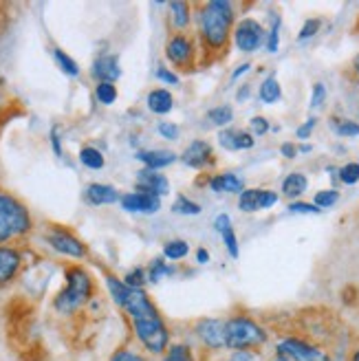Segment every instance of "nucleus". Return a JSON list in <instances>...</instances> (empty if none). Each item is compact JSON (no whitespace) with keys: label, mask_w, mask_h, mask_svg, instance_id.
I'll use <instances>...</instances> for the list:
<instances>
[{"label":"nucleus","mask_w":359,"mask_h":361,"mask_svg":"<svg viewBox=\"0 0 359 361\" xmlns=\"http://www.w3.org/2000/svg\"><path fill=\"white\" fill-rule=\"evenodd\" d=\"M194 333L212 350H221L225 346V322L223 319H214V317L201 319L196 324Z\"/></svg>","instance_id":"obj_7"},{"label":"nucleus","mask_w":359,"mask_h":361,"mask_svg":"<svg viewBox=\"0 0 359 361\" xmlns=\"http://www.w3.org/2000/svg\"><path fill=\"white\" fill-rule=\"evenodd\" d=\"M196 260H199L201 264H205L209 260V254H207L205 249H199V251H196Z\"/></svg>","instance_id":"obj_51"},{"label":"nucleus","mask_w":359,"mask_h":361,"mask_svg":"<svg viewBox=\"0 0 359 361\" xmlns=\"http://www.w3.org/2000/svg\"><path fill=\"white\" fill-rule=\"evenodd\" d=\"M91 278L86 276V271L73 267L66 271V288L58 295L56 300V309L60 313H73L75 309H80V306L91 298Z\"/></svg>","instance_id":"obj_5"},{"label":"nucleus","mask_w":359,"mask_h":361,"mask_svg":"<svg viewBox=\"0 0 359 361\" xmlns=\"http://www.w3.org/2000/svg\"><path fill=\"white\" fill-rule=\"evenodd\" d=\"M289 212H293V214H320L322 209L317 205H311V203H291Z\"/></svg>","instance_id":"obj_40"},{"label":"nucleus","mask_w":359,"mask_h":361,"mask_svg":"<svg viewBox=\"0 0 359 361\" xmlns=\"http://www.w3.org/2000/svg\"><path fill=\"white\" fill-rule=\"evenodd\" d=\"M188 251H190V245L183 243V240H172L164 247V256L170 258V260H181L188 256Z\"/></svg>","instance_id":"obj_27"},{"label":"nucleus","mask_w":359,"mask_h":361,"mask_svg":"<svg viewBox=\"0 0 359 361\" xmlns=\"http://www.w3.org/2000/svg\"><path fill=\"white\" fill-rule=\"evenodd\" d=\"M231 117H234V113H231L229 106H219V108H212V111L207 113V119L214 123V126H227L231 121Z\"/></svg>","instance_id":"obj_28"},{"label":"nucleus","mask_w":359,"mask_h":361,"mask_svg":"<svg viewBox=\"0 0 359 361\" xmlns=\"http://www.w3.org/2000/svg\"><path fill=\"white\" fill-rule=\"evenodd\" d=\"M106 284H109V288H111L113 300L121 306L126 300V293H128V286H126L123 282H119L117 278H106Z\"/></svg>","instance_id":"obj_31"},{"label":"nucleus","mask_w":359,"mask_h":361,"mask_svg":"<svg viewBox=\"0 0 359 361\" xmlns=\"http://www.w3.org/2000/svg\"><path fill=\"white\" fill-rule=\"evenodd\" d=\"M278 40H280V18H276L272 31H269V40H267V51L269 53L278 51Z\"/></svg>","instance_id":"obj_35"},{"label":"nucleus","mask_w":359,"mask_h":361,"mask_svg":"<svg viewBox=\"0 0 359 361\" xmlns=\"http://www.w3.org/2000/svg\"><path fill=\"white\" fill-rule=\"evenodd\" d=\"M86 198L91 201L93 205H111L115 203L119 194L115 188L111 185H102V183H93V185H88L86 188Z\"/></svg>","instance_id":"obj_18"},{"label":"nucleus","mask_w":359,"mask_h":361,"mask_svg":"<svg viewBox=\"0 0 359 361\" xmlns=\"http://www.w3.org/2000/svg\"><path fill=\"white\" fill-rule=\"evenodd\" d=\"M53 56H56V62L60 64V68L64 71L66 75H71V78H75V75H80V68H78V64L71 60L64 51H60V49H56L53 51Z\"/></svg>","instance_id":"obj_29"},{"label":"nucleus","mask_w":359,"mask_h":361,"mask_svg":"<svg viewBox=\"0 0 359 361\" xmlns=\"http://www.w3.org/2000/svg\"><path fill=\"white\" fill-rule=\"evenodd\" d=\"M143 284V271L141 269H135L133 274L126 276V286H130V288H141Z\"/></svg>","instance_id":"obj_45"},{"label":"nucleus","mask_w":359,"mask_h":361,"mask_svg":"<svg viewBox=\"0 0 359 361\" xmlns=\"http://www.w3.org/2000/svg\"><path fill=\"white\" fill-rule=\"evenodd\" d=\"M251 130H254V135H264L269 130V123L264 117H254L251 119Z\"/></svg>","instance_id":"obj_46"},{"label":"nucleus","mask_w":359,"mask_h":361,"mask_svg":"<svg viewBox=\"0 0 359 361\" xmlns=\"http://www.w3.org/2000/svg\"><path fill=\"white\" fill-rule=\"evenodd\" d=\"M324 97H327V88H324V84H315V86H313V97H311V108L322 106Z\"/></svg>","instance_id":"obj_43"},{"label":"nucleus","mask_w":359,"mask_h":361,"mask_svg":"<svg viewBox=\"0 0 359 361\" xmlns=\"http://www.w3.org/2000/svg\"><path fill=\"white\" fill-rule=\"evenodd\" d=\"M209 154H212V150H209V146L205 141H194L183 152V164L190 166V168H201V166H205V161L209 159Z\"/></svg>","instance_id":"obj_17"},{"label":"nucleus","mask_w":359,"mask_h":361,"mask_svg":"<svg viewBox=\"0 0 359 361\" xmlns=\"http://www.w3.org/2000/svg\"><path fill=\"white\" fill-rule=\"evenodd\" d=\"M49 245L56 251H60V254H66V256H73V258H84L86 256L84 245L78 238L71 236V233H66V231L49 233Z\"/></svg>","instance_id":"obj_11"},{"label":"nucleus","mask_w":359,"mask_h":361,"mask_svg":"<svg viewBox=\"0 0 359 361\" xmlns=\"http://www.w3.org/2000/svg\"><path fill=\"white\" fill-rule=\"evenodd\" d=\"M234 133H236V130H225V133H221L219 141H221V146H223V148L234 150Z\"/></svg>","instance_id":"obj_47"},{"label":"nucleus","mask_w":359,"mask_h":361,"mask_svg":"<svg viewBox=\"0 0 359 361\" xmlns=\"http://www.w3.org/2000/svg\"><path fill=\"white\" fill-rule=\"evenodd\" d=\"M172 209H174L176 214H185V216H196V214H201V207L196 205V203H192V201H188L185 196L176 198V203H174Z\"/></svg>","instance_id":"obj_32"},{"label":"nucleus","mask_w":359,"mask_h":361,"mask_svg":"<svg viewBox=\"0 0 359 361\" xmlns=\"http://www.w3.org/2000/svg\"><path fill=\"white\" fill-rule=\"evenodd\" d=\"M31 227L27 209L13 196L0 192V243L23 236Z\"/></svg>","instance_id":"obj_4"},{"label":"nucleus","mask_w":359,"mask_h":361,"mask_svg":"<svg viewBox=\"0 0 359 361\" xmlns=\"http://www.w3.org/2000/svg\"><path fill=\"white\" fill-rule=\"evenodd\" d=\"M339 201V192L337 190H324L315 194V205L317 207H333Z\"/></svg>","instance_id":"obj_33"},{"label":"nucleus","mask_w":359,"mask_h":361,"mask_svg":"<svg viewBox=\"0 0 359 361\" xmlns=\"http://www.w3.org/2000/svg\"><path fill=\"white\" fill-rule=\"evenodd\" d=\"M95 95H97V99L102 102V104H113L115 99H117V88L113 86V84H106V82H99L97 84V88H95Z\"/></svg>","instance_id":"obj_30"},{"label":"nucleus","mask_w":359,"mask_h":361,"mask_svg":"<svg viewBox=\"0 0 359 361\" xmlns=\"http://www.w3.org/2000/svg\"><path fill=\"white\" fill-rule=\"evenodd\" d=\"M121 207L126 212H137V214H154L161 207V198L150 192H133L121 196Z\"/></svg>","instance_id":"obj_9"},{"label":"nucleus","mask_w":359,"mask_h":361,"mask_svg":"<svg viewBox=\"0 0 359 361\" xmlns=\"http://www.w3.org/2000/svg\"><path fill=\"white\" fill-rule=\"evenodd\" d=\"M278 203V194L269 192V190H245L241 194L238 207L243 212H258V209H267Z\"/></svg>","instance_id":"obj_10"},{"label":"nucleus","mask_w":359,"mask_h":361,"mask_svg":"<svg viewBox=\"0 0 359 361\" xmlns=\"http://www.w3.org/2000/svg\"><path fill=\"white\" fill-rule=\"evenodd\" d=\"M339 178H342V183L346 185H353L359 180V164H348L339 170Z\"/></svg>","instance_id":"obj_34"},{"label":"nucleus","mask_w":359,"mask_h":361,"mask_svg":"<svg viewBox=\"0 0 359 361\" xmlns=\"http://www.w3.org/2000/svg\"><path fill=\"white\" fill-rule=\"evenodd\" d=\"M161 361H194V355L185 344H174L166 350V355Z\"/></svg>","instance_id":"obj_25"},{"label":"nucleus","mask_w":359,"mask_h":361,"mask_svg":"<svg viewBox=\"0 0 359 361\" xmlns=\"http://www.w3.org/2000/svg\"><path fill=\"white\" fill-rule=\"evenodd\" d=\"M93 75L99 80V82H106V84H113L119 75H121V71H119V64L113 56H104L99 58L95 64H93Z\"/></svg>","instance_id":"obj_15"},{"label":"nucleus","mask_w":359,"mask_h":361,"mask_svg":"<svg viewBox=\"0 0 359 361\" xmlns=\"http://www.w3.org/2000/svg\"><path fill=\"white\" fill-rule=\"evenodd\" d=\"M355 68H357V71H359V58H357V60H355Z\"/></svg>","instance_id":"obj_55"},{"label":"nucleus","mask_w":359,"mask_h":361,"mask_svg":"<svg viewBox=\"0 0 359 361\" xmlns=\"http://www.w3.org/2000/svg\"><path fill=\"white\" fill-rule=\"evenodd\" d=\"M225 361H256L254 350H231V355Z\"/></svg>","instance_id":"obj_42"},{"label":"nucleus","mask_w":359,"mask_h":361,"mask_svg":"<svg viewBox=\"0 0 359 361\" xmlns=\"http://www.w3.org/2000/svg\"><path fill=\"white\" fill-rule=\"evenodd\" d=\"M214 227H217V231L223 236L225 245H227V251L231 258H238V240H236V233L234 229H231V221L227 214H219L217 221H214Z\"/></svg>","instance_id":"obj_16"},{"label":"nucleus","mask_w":359,"mask_h":361,"mask_svg":"<svg viewBox=\"0 0 359 361\" xmlns=\"http://www.w3.org/2000/svg\"><path fill=\"white\" fill-rule=\"evenodd\" d=\"M139 161L148 166V170H159V168H166L170 164H174V154L168 150H150V152H139L137 154Z\"/></svg>","instance_id":"obj_19"},{"label":"nucleus","mask_w":359,"mask_h":361,"mask_svg":"<svg viewBox=\"0 0 359 361\" xmlns=\"http://www.w3.org/2000/svg\"><path fill=\"white\" fill-rule=\"evenodd\" d=\"M148 108L152 113L157 115H166L172 111V95L168 93V90H152V93L148 95Z\"/></svg>","instance_id":"obj_21"},{"label":"nucleus","mask_w":359,"mask_h":361,"mask_svg":"<svg viewBox=\"0 0 359 361\" xmlns=\"http://www.w3.org/2000/svg\"><path fill=\"white\" fill-rule=\"evenodd\" d=\"M166 56L174 64H178V66L188 64L190 62V56H192V47H190L188 38H183V35H174V38L166 47Z\"/></svg>","instance_id":"obj_14"},{"label":"nucleus","mask_w":359,"mask_h":361,"mask_svg":"<svg viewBox=\"0 0 359 361\" xmlns=\"http://www.w3.org/2000/svg\"><path fill=\"white\" fill-rule=\"evenodd\" d=\"M272 361H291V359H289V357H282V355H276Z\"/></svg>","instance_id":"obj_53"},{"label":"nucleus","mask_w":359,"mask_h":361,"mask_svg":"<svg viewBox=\"0 0 359 361\" xmlns=\"http://www.w3.org/2000/svg\"><path fill=\"white\" fill-rule=\"evenodd\" d=\"M351 361H359V348H357V350L353 353V357H351Z\"/></svg>","instance_id":"obj_54"},{"label":"nucleus","mask_w":359,"mask_h":361,"mask_svg":"<svg viewBox=\"0 0 359 361\" xmlns=\"http://www.w3.org/2000/svg\"><path fill=\"white\" fill-rule=\"evenodd\" d=\"M111 361H146L141 355H137L135 350H117Z\"/></svg>","instance_id":"obj_41"},{"label":"nucleus","mask_w":359,"mask_h":361,"mask_svg":"<svg viewBox=\"0 0 359 361\" xmlns=\"http://www.w3.org/2000/svg\"><path fill=\"white\" fill-rule=\"evenodd\" d=\"M315 123H317V119H313V117H311V119H309L307 123H304V126H300V128H298V137H300V139H307V137H309V135L313 133Z\"/></svg>","instance_id":"obj_48"},{"label":"nucleus","mask_w":359,"mask_h":361,"mask_svg":"<svg viewBox=\"0 0 359 361\" xmlns=\"http://www.w3.org/2000/svg\"><path fill=\"white\" fill-rule=\"evenodd\" d=\"M231 25V5L227 0H212L201 13V29L212 47H223Z\"/></svg>","instance_id":"obj_3"},{"label":"nucleus","mask_w":359,"mask_h":361,"mask_svg":"<svg viewBox=\"0 0 359 361\" xmlns=\"http://www.w3.org/2000/svg\"><path fill=\"white\" fill-rule=\"evenodd\" d=\"M267 341V333L260 324L245 315L225 322V348L229 350H254Z\"/></svg>","instance_id":"obj_2"},{"label":"nucleus","mask_w":359,"mask_h":361,"mask_svg":"<svg viewBox=\"0 0 359 361\" xmlns=\"http://www.w3.org/2000/svg\"><path fill=\"white\" fill-rule=\"evenodd\" d=\"M280 84H278V80L276 78H267L264 82H262V86H260V99L264 102V104H276L278 99H280Z\"/></svg>","instance_id":"obj_23"},{"label":"nucleus","mask_w":359,"mask_h":361,"mask_svg":"<svg viewBox=\"0 0 359 361\" xmlns=\"http://www.w3.org/2000/svg\"><path fill=\"white\" fill-rule=\"evenodd\" d=\"M80 161H82V164H84L86 168H91V170L104 168V157H102V152L95 150V148H84V150L80 152Z\"/></svg>","instance_id":"obj_26"},{"label":"nucleus","mask_w":359,"mask_h":361,"mask_svg":"<svg viewBox=\"0 0 359 361\" xmlns=\"http://www.w3.org/2000/svg\"><path fill=\"white\" fill-rule=\"evenodd\" d=\"M247 71H249V64H243V66H238V68L234 71V80H236L238 75H243V73H247Z\"/></svg>","instance_id":"obj_52"},{"label":"nucleus","mask_w":359,"mask_h":361,"mask_svg":"<svg viewBox=\"0 0 359 361\" xmlns=\"http://www.w3.org/2000/svg\"><path fill=\"white\" fill-rule=\"evenodd\" d=\"M234 38H236V44H238L241 51H245V53H254V51H258L260 44L264 42V29H262L256 20H251V18H247V20H243V23L236 27Z\"/></svg>","instance_id":"obj_8"},{"label":"nucleus","mask_w":359,"mask_h":361,"mask_svg":"<svg viewBox=\"0 0 359 361\" xmlns=\"http://www.w3.org/2000/svg\"><path fill=\"white\" fill-rule=\"evenodd\" d=\"M278 355L289 357L291 361H329L324 350L298 337H286L278 341Z\"/></svg>","instance_id":"obj_6"},{"label":"nucleus","mask_w":359,"mask_h":361,"mask_svg":"<svg viewBox=\"0 0 359 361\" xmlns=\"http://www.w3.org/2000/svg\"><path fill=\"white\" fill-rule=\"evenodd\" d=\"M123 309L130 315L133 329L137 339L143 344V348L150 350L152 355H161L168 350L170 344V333L166 329L164 319H161L159 311L154 309V304L148 300V295L141 288H130L126 293Z\"/></svg>","instance_id":"obj_1"},{"label":"nucleus","mask_w":359,"mask_h":361,"mask_svg":"<svg viewBox=\"0 0 359 361\" xmlns=\"http://www.w3.org/2000/svg\"><path fill=\"white\" fill-rule=\"evenodd\" d=\"M317 31H320V20H307L302 27V31H300V35H298V40H309Z\"/></svg>","instance_id":"obj_39"},{"label":"nucleus","mask_w":359,"mask_h":361,"mask_svg":"<svg viewBox=\"0 0 359 361\" xmlns=\"http://www.w3.org/2000/svg\"><path fill=\"white\" fill-rule=\"evenodd\" d=\"M304 190H307V176L300 174V172L289 174L284 178V183H282V192H284V196H289V198L300 196Z\"/></svg>","instance_id":"obj_22"},{"label":"nucleus","mask_w":359,"mask_h":361,"mask_svg":"<svg viewBox=\"0 0 359 361\" xmlns=\"http://www.w3.org/2000/svg\"><path fill=\"white\" fill-rule=\"evenodd\" d=\"M170 11H172L174 27L183 29L190 23V7L185 3H178V0H176V3H170Z\"/></svg>","instance_id":"obj_24"},{"label":"nucleus","mask_w":359,"mask_h":361,"mask_svg":"<svg viewBox=\"0 0 359 361\" xmlns=\"http://www.w3.org/2000/svg\"><path fill=\"white\" fill-rule=\"evenodd\" d=\"M337 135H342V137H357L359 135V123H355V121H339L337 123Z\"/></svg>","instance_id":"obj_38"},{"label":"nucleus","mask_w":359,"mask_h":361,"mask_svg":"<svg viewBox=\"0 0 359 361\" xmlns=\"http://www.w3.org/2000/svg\"><path fill=\"white\" fill-rule=\"evenodd\" d=\"M159 133H161V137H166V139H178V128L174 123H168V121H164V123H159Z\"/></svg>","instance_id":"obj_44"},{"label":"nucleus","mask_w":359,"mask_h":361,"mask_svg":"<svg viewBox=\"0 0 359 361\" xmlns=\"http://www.w3.org/2000/svg\"><path fill=\"white\" fill-rule=\"evenodd\" d=\"M212 190L214 192H229V194H238L243 192V178L236 174H221L217 178H212Z\"/></svg>","instance_id":"obj_20"},{"label":"nucleus","mask_w":359,"mask_h":361,"mask_svg":"<svg viewBox=\"0 0 359 361\" xmlns=\"http://www.w3.org/2000/svg\"><path fill=\"white\" fill-rule=\"evenodd\" d=\"M172 274V267H168L166 262H161V260H154L152 267H150V280L157 282L161 276H170Z\"/></svg>","instance_id":"obj_36"},{"label":"nucleus","mask_w":359,"mask_h":361,"mask_svg":"<svg viewBox=\"0 0 359 361\" xmlns=\"http://www.w3.org/2000/svg\"><path fill=\"white\" fill-rule=\"evenodd\" d=\"M137 185H139V192H150L159 198L170 192L168 178L164 174H159L157 170H141L137 176Z\"/></svg>","instance_id":"obj_12"},{"label":"nucleus","mask_w":359,"mask_h":361,"mask_svg":"<svg viewBox=\"0 0 359 361\" xmlns=\"http://www.w3.org/2000/svg\"><path fill=\"white\" fill-rule=\"evenodd\" d=\"M157 78H159V80H164L166 84H178V78H176L174 73H170L168 68H159V71H157Z\"/></svg>","instance_id":"obj_49"},{"label":"nucleus","mask_w":359,"mask_h":361,"mask_svg":"<svg viewBox=\"0 0 359 361\" xmlns=\"http://www.w3.org/2000/svg\"><path fill=\"white\" fill-rule=\"evenodd\" d=\"M282 154H284L286 159H293V157L298 154V148L293 146V143H284V146H282Z\"/></svg>","instance_id":"obj_50"},{"label":"nucleus","mask_w":359,"mask_h":361,"mask_svg":"<svg viewBox=\"0 0 359 361\" xmlns=\"http://www.w3.org/2000/svg\"><path fill=\"white\" fill-rule=\"evenodd\" d=\"M18 267H20V254L16 249L0 247V284H7L16 276Z\"/></svg>","instance_id":"obj_13"},{"label":"nucleus","mask_w":359,"mask_h":361,"mask_svg":"<svg viewBox=\"0 0 359 361\" xmlns=\"http://www.w3.org/2000/svg\"><path fill=\"white\" fill-rule=\"evenodd\" d=\"M254 146V137L247 133H234V150H247Z\"/></svg>","instance_id":"obj_37"}]
</instances>
